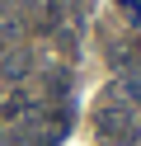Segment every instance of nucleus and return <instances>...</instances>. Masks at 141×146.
Returning a JSON list of instances; mask_svg holds the SVG:
<instances>
[{
	"instance_id": "5",
	"label": "nucleus",
	"mask_w": 141,
	"mask_h": 146,
	"mask_svg": "<svg viewBox=\"0 0 141 146\" xmlns=\"http://www.w3.org/2000/svg\"><path fill=\"white\" fill-rule=\"evenodd\" d=\"M0 14H5V0H0Z\"/></svg>"
},
{
	"instance_id": "1",
	"label": "nucleus",
	"mask_w": 141,
	"mask_h": 146,
	"mask_svg": "<svg viewBox=\"0 0 141 146\" xmlns=\"http://www.w3.org/2000/svg\"><path fill=\"white\" fill-rule=\"evenodd\" d=\"M28 66H33V57H28L24 47H9V57L0 61V76L14 85V80H24V76H28Z\"/></svg>"
},
{
	"instance_id": "3",
	"label": "nucleus",
	"mask_w": 141,
	"mask_h": 146,
	"mask_svg": "<svg viewBox=\"0 0 141 146\" xmlns=\"http://www.w3.org/2000/svg\"><path fill=\"white\" fill-rule=\"evenodd\" d=\"M122 90H127V104H141V76H127Z\"/></svg>"
},
{
	"instance_id": "4",
	"label": "nucleus",
	"mask_w": 141,
	"mask_h": 146,
	"mask_svg": "<svg viewBox=\"0 0 141 146\" xmlns=\"http://www.w3.org/2000/svg\"><path fill=\"white\" fill-rule=\"evenodd\" d=\"M127 57H132V61H141V38H132V47H127Z\"/></svg>"
},
{
	"instance_id": "2",
	"label": "nucleus",
	"mask_w": 141,
	"mask_h": 146,
	"mask_svg": "<svg viewBox=\"0 0 141 146\" xmlns=\"http://www.w3.org/2000/svg\"><path fill=\"white\" fill-rule=\"evenodd\" d=\"M28 104H33L28 94H9V99H5V118H19V113H24Z\"/></svg>"
}]
</instances>
